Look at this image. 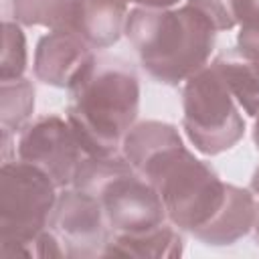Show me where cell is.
<instances>
[{
	"label": "cell",
	"instance_id": "obj_1",
	"mask_svg": "<svg viewBox=\"0 0 259 259\" xmlns=\"http://www.w3.org/2000/svg\"><path fill=\"white\" fill-rule=\"evenodd\" d=\"M123 34L152 79L178 85L206 67L217 30L190 4L178 8L136 6L127 12Z\"/></svg>",
	"mask_w": 259,
	"mask_h": 259
},
{
	"label": "cell",
	"instance_id": "obj_2",
	"mask_svg": "<svg viewBox=\"0 0 259 259\" xmlns=\"http://www.w3.org/2000/svg\"><path fill=\"white\" fill-rule=\"evenodd\" d=\"M67 119L87 156H115L140 109L136 73L111 59H93L69 89Z\"/></svg>",
	"mask_w": 259,
	"mask_h": 259
},
{
	"label": "cell",
	"instance_id": "obj_3",
	"mask_svg": "<svg viewBox=\"0 0 259 259\" xmlns=\"http://www.w3.org/2000/svg\"><path fill=\"white\" fill-rule=\"evenodd\" d=\"M138 174L158 190L168 221L192 235L212 221L227 198L229 184L182 142L154 154Z\"/></svg>",
	"mask_w": 259,
	"mask_h": 259
},
{
	"label": "cell",
	"instance_id": "obj_4",
	"mask_svg": "<svg viewBox=\"0 0 259 259\" xmlns=\"http://www.w3.org/2000/svg\"><path fill=\"white\" fill-rule=\"evenodd\" d=\"M57 184L38 166L24 160L0 168V255L28 257L30 243L49 227L57 204Z\"/></svg>",
	"mask_w": 259,
	"mask_h": 259
},
{
	"label": "cell",
	"instance_id": "obj_5",
	"mask_svg": "<svg viewBox=\"0 0 259 259\" xmlns=\"http://www.w3.org/2000/svg\"><path fill=\"white\" fill-rule=\"evenodd\" d=\"M182 111L184 134L200 154H223L245 134L239 103L212 63L184 81Z\"/></svg>",
	"mask_w": 259,
	"mask_h": 259
},
{
	"label": "cell",
	"instance_id": "obj_6",
	"mask_svg": "<svg viewBox=\"0 0 259 259\" xmlns=\"http://www.w3.org/2000/svg\"><path fill=\"white\" fill-rule=\"evenodd\" d=\"M47 229L57 235L65 257L71 259L103 257L113 237L99 198L73 186L57 196Z\"/></svg>",
	"mask_w": 259,
	"mask_h": 259
},
{
	"label": "cell",
	"instance_id": "obj_7",
	"mask_svg": "<svg viewBox=\"0 0 259 259\" xmlns=\"http://www.w3.org/2000/svg\"><path fill=\"white\" fill-rule=\"evenodd\" d=\"M16 156L18 160L45 170L59 188H69L73 186L77 168L87 154L67 117L45 115L20 132Z\"/></svg>",
	"mask_w": 259,
	"mask_h": 259
},
{
	"label": "cell",
	"instance_id": "obj_8",
	"mask_svg": "<svg viewBox=\"0 0 259 259\" xmlns=\"http://www.w3.org/2000/svg\"><path fill=\"white\" fill-rule=\"evenodd\" d=\"M97 198L113 233H142L168 221L158 190L134 168L113 176Z\"/></svg>",
	"mask_w": 259,
	"mask_h": 259
},
{
	"label": "cell",
	"instance_id": "obj_9",
	"mask_svg": "<svg viewBox=\"0 0 259 259\" xmlns=\"http://www.w3.org/2000/svg\"><path fill=\"white\" fill-rule=\"evenodd\" d=\"M93 59V49L75 32L51 30L36 42L32 71L47 85L71 89Z\"/></svg>",
	"mask_w": 259,
	"mask_h": 259
},
{
	"label": "cell",
	"instance_id": "obj_10",
	"mask_svg": "<svg viewBox=\"0 0 259 259\" xmlns=\"http://www.w3.org/2000/svg\"><path fill=\"white\" fill-rule=\"evenodd\" d=\"M255 214H257V200L253 196V190L229 184L225 204L208 225H204L200 231L194 233V237L212 247L233 245L253 229Z\"/></svg>",
	"mask_w": 259,
	"mask_h": 259
},
{
	"label": "cell",
	"instance_id": "obj_11",
	"mask_svg": "<svg viewBox=\"0 0 259 259\" xmlns=\"http://www.w3.org/2000/svg\"><path fill=\"white\" fill-rule=\"evenodd\" d=\"M125 18L123 0H75L73 32L91 49H107L123 34Z\"/></svg>",
	"mask_w": 259,
	"mask_h": 259
},
{
	"label": "cell",
	"instance_id": "obj_12",
	"mask_svg": "<svg viewBox=\"0 0 259 259\" xmlns=\"http://www.w3.org/2000/svg\"><path fill=\"white\" fill-rule=\"evenodd\" d=\"M184 251L180 229L162 223L142 233H113L103 257H138V259H174Z\"/></svg>",
	"mask_w": 259,
	"mask_h": 259
},
{
	"label": "cell",
	"instance_id": "obj_13",
	"mask_svg": "<svg viewBox=\"0 0 259 259\" xmlns=\"http://www.w3.org/2000/svg\"><path fill=\"white\" fill-rule=\"evenodd\" d=\"M239 107L251 115H259V61L239 53H225L212 61Z\"/></svg>",
	"mask_w": 259,
	"mask_h": 259
},
{
	"label": "cell",
	"instance_id": "obj_14",
	"mask_svg": "<svg viewBox=\"0 0 259 259\" xmlns=\"http://www.w3.org/2000/svg\"><path fill=\"white\" fill-rule=\"evenodd\" d=\"M176 142H182V138L172 123L148 119L132 125V130L125 134L121 142V154L138 172L146 160H150L154 154Z\"/></svg>",
	"mask_w": 259,
	"mask_h": 259
},
{
	"label": "cell",
	"instance_id": "obj_15",
	"mask_svg": "<svg viewBox=\"0 0 259 259\" xmlns=\"http://www.w3.org/2000/svg\"><path fill=\"white\" fill-rule=\"evenodd\" d=\"M14 22L73 32L75 0H8Z\"/></svg>",
	"mask_w": 259,
	"mask_h": 259
},
{
	"label": "cell",
	"instance_id": "obj_16",
	"mask_svg": "<svg viewBox=\"0 0 259 259\" xmlns=\"http://www.w3.org/2000/svg\"><path fill=\"white\" fill-rule=\"evenodd\" d=\"M34 111V87L28 79L0 83V125L10 132H22Z\"/></svg>",
	"mask_w": 259,
	"mask_h": 259
},
{
	"label": "cell",
	"instance_id": "obj_17",
	"mask_svg": "<svg viewBox=\"0 0 259 259\" xmlns=\"http://www.w3.org/2000/svg\"><path fill=\"white\" fill-rule=\"evenodd\" d=\"M28 53L26 38L18 22L4 20L2 24V57H0V81L20 79L26 71Z\"/></svg>",
	"mask_w": 259,
	"mask_h": 259
},
{
	"label": "cell",
	"instance_id": "obj_18",
	"mask_svg": "<svg viewBox=\"0 0 259 259\" xmlns=\"http://www.w3.org/2000/svg\"><path fill=\"white\" fill-rule=\"evenodd\" d=\"M186 4L194 6L200 14H204L214 30H231L233 26H237L233 0H188Z\"/></svg>",
	"mask_w": 259,
	"mask_h": 259
},
{
	"label": "cell",
	"instance_id": "obj_19",
	"mask_svg": "<svg viewBox=\"0 0 259 259\" xmlns=\"http://www.w3.org/2000/svg\"><path fill=\"white\" fill-rule=\"evenodd\" d=\"M237 45H239L237 49L241 55L259 61V22L241 26L237 34Z\"/></svg>",
	"mask_w": 259,
	"mask_h": 259
},
{
	"label": "cell",
	"instance_id": "obj_20",
	"mask_svg": "<svg viewBox=\"0 0 259 259\" xmlns=\"http://www.w3.org/2000/svg\"><path fill=\"white\" fill-rule=\"evenodd\" d=\"M233 12L239 26L259 22V0H233Z\"/></svg>",
	"mask_w": 259,
	"mask_h": 259
},
{
	"label": "cell",
	"instance_id": "obj_21",
	"mask_svg": "<svg viewBox=\"0 0 259 259\" xmlns=\"http://www.w3.org/2000/svg\"><path fill=\"white\" fill-rule=\"evenodd\" d=\"M125 4L132 2L136 6H144V8H172L174 4H178V0H123Z\"/></svg>",
	"mask_w": 259,
	"mask_h": 259
},
{
	"label": "cell",
	"instance_id": "obj_22",
	"mask_svg": "<svg viewBox=\"0 0 259 259\" xmlns=\"http://www.w3.org/2000/svg\"><path fill=\"white\" fill-rule=\"evenodd\" d=\"M251 190L255 194H259V168L253 172V178H251Z\"/></svg>",
	"mask_w": 259,
	"mask_h": 259
},
{
	"label": "cell",
	"instance_id": "obj_23",
	"mask_svg": "<svg viewBox=\"0 0 259 259\" xmlns=\"http://www.w3.org/2000/svg\"><path fill=\"white\" fill-rule=\"evenodd\" d=\"M253 142H255V146L259 150V115L255 117V125H253Z\"/></svg>",
	"mask_w": 259,
	"mask_h": 259
},
{
	"label": "cell",
	"instance_id": "obj_24",
	"mask_svg": "<svg viewBox=\"0 0 259 259\" xmlns=\"http://www.w3.org/2000/svg\"><path fill=\"white\" fill-rule=\"evenodd\" d=\"M253 231H255V239L259 243V202H257V214H255V225H253Z\"/></svg>",
	"mask_w": 259,
	"mask_h": 259
}]
</instances>
